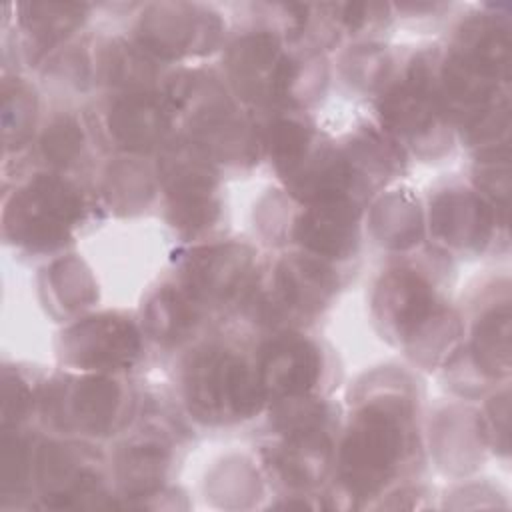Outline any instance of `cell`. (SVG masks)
I'll return each mask as SVG.
<instances>
[{
  "instance_id": "6da1fadb",
  "label": "cell",
  "mask_w": 512,
  "mask_h": 512,
  "mask_svg": "<svg viewBox=\"0 0 512 512\" xmlns=\"http://www.w3.org/2000/svg\"><path fill=\"white\" fill-rule=\"evenodd\" d=\"M408 412L390 400L362 408L340 446L338 476L354 498L378 494L396 474L408 448Z\"/></svg>"
},
{
  "instance_id": "7a4b0ae2",
  "label": "cell",
  "mask_w": 512,
  "mask_h": 512,
  "mask_svg": "<svg viewBox=\"0 0 512 512\" xmlns=\"http://www.w3.org/2000/svg\"><path fill=\"white\" fill-rule=\"evenodd\" d=\"M188 410L204 424L250 418L262 406L258 374L244 358L226 348H206L188 362L184 372Z\"/></svg>"
},
{
  "instance_id": "3957f363",
  "label": "cell",
  "mask_w": 512,
  "mask_h": 512,
  "mask_svg": "<svg viewBox=\"0 0 512 512\" xmlns=\"http://www.w3.org/2000/svg\"><path fill=\"white\" fill-rule=\"evenodd\" d=\"M84 212L82 196L70 182L40 174L18 190L6 206L4 228L14 242L48 252L72 238V228Z\"/></svg>"
},
{
  "instance_id": "277c9868",
  "label": "cell",
  "mask_w": 512,
  "mask_h": 512,
  "mask_svg": "<svg viewBox=\"0 0 512 512\" xmlns=\"http://www.w3.org/2000/svg\"><path fill=\"white\" fill-rule=\"evenodd\" d=\"M160 178L168 192L170 222L186 234L208 228L218 218L216 172L210 154L196 140H178L164 148Z\"/></svg>"
},
{
  "instance_id": "5b68a950",
  "label": "cell",
  "mask_w": 512,
  "mask_h": 512,
  "mask_svg": "<svg viewBox=\"0 0 512 512\" xmlns=\"http://www.w3.org/2000/svg\"><path fill=\"white\" fill-rule=\"evenodd\" d=\"M228 70L236 90L250 102H284L298 78V66L270 32H250L228 52Z\"/></svg>"
},
{
  "instance_id": "8992f818",
  "label": "cell",
  "mask_w": 512,
  "mask_h": 512,
  "mask_svg": "<svg viewBox=\"0 0 512 512\" xmlns=\"http://www.w3.org/2000/svg\"><path fill=\"white\" fill-rule=\"evenodd\" d=\"M138 328L118 314L84 318L62 334V356L68 364L90 372L130 368L140 354Z\"/></svg>"
},
{
  "instance_id": "52a82bcc",
  "label": "cell",
  "mask_w": 512,
  "mask_h": 512,
  "mask_svg": "<svg viewBox=\"0 0 512 512\" xmlns=\"http://www.w3.org/2000/svg\"><path fill=\"white\" fill-rule=\"evenodd\" d=\"M218 34L220 22L206 10L188 4H158L142 18L138 38L142 50L174 60L210 50Z\"/></svg>"
},
{
  "instance_id": "ba28073f",
  "label": "cell",
  "mask_w": 512,
  "mask_h": 512,
  "mask_svg": "<svg viewBox=\"0 0 512 512\" xmlns=\"http://www.w3.org/2000/svg\"><path fill=\"white\" fill-rule=\"evenodd\" d=\"M374 312L388 332L402 340H414L440 318L436 292L430 282L410 268H398L382 276Z\"/></svg>"
},
{
  "instance_id": "9c48e42d",
  "label": "cell",
  "mask_w": 512,
  "mask_h": 512,
  "mask_svg": "<svg viewBox=\"0 0 512 512\" xmlns=\"http://www.w3.org/2000/svg\"><path fill=\"white\" fill-rule=\"evenodd\" d=\"M48 414L64 428L104 436L114 428L122 406V388L108 376L94 374L56 386L48 398Z\"/></svg>"
},
{
  "instance_id": "30bf717a",
  "label": "cell",
  "mask_w": 512,
  "mask_h": 512,
  "mask_svg": "<svg viewBox=\"0 0 512 512\" xmlns=\"http://www.w3.org/2000/svg\"><path fill=\"white\" fill-rule=\"evenodd\" d=\"M336 288L332 270L312 258L292 256L278 264L270 292L256 302L264 318L280 320L296 312H314L326 304Z\"/></svg>"
},
{
  "instance_id": "8fae6325",
  "label": "cell",
  "mask_w": 512,
  "mask_h": 512,
  "mask_svg": "<svg viewBox=\"0 0 512 512\" xmlns=\"http://www.w3.org/2000/svg\"><path fill=\"white\" fill-rule=\"evenodd\" d=\"M320 370L316 344L298 334H284L264 348L256 374L264 398L284 402L304 398L316 386Z\"/></svg>"
},
{
  "instance_id": "7c38bea8",
  "label": "cell",
  "mask_w": 512,
  "mask_h": 512,
  "mask_svg": "<svg viewBox=\"0 0 512 512\" xmlns=\"http://www.w3.org/2000/svg\"><path fill=\"white\" fill-rule=\"evenodd\" d=\"M254 254L240 244H216L194 250L184 264V290L196 302H224L250 280Z\"/></svg>"
},
{
  "instance_id": "4fadbf2b",
  "label": "cell",
  "mask_w": 512,
  "mask_h": 512,
  "mask_svg": "<svg viewBox=\"0 0 512 512\" xmlns=\"http://www.w3.org/2000/svg\"><path fill=\"white\" fill-rule=\"evenodd\" d=\"M36 478L50 508L104 506L100 476L92 468L80 466L68 446L42 444L36 454Z\"/></svg>"
},
{
  "instance_id": "5bb4252c",
  "label": "cell",
  "mask_w": 512,
  "mask_h": 512,
  "mask_svg": "<svg viewBox=\"0 0 512 512\" xmlns=\"http://www.w3.org/2000/svg\"><path fill=\"white\" fill-rule=\"evenodd\" d=\"M360 202L336 198L308 204L296 220L294 236L312 254L324 258H348L358 244Z\"/></svg>"
},
{
  "instance_id": "9a60e30c",
  "label": "cell",
  "mask_w": 512,
  "mask_h": 512,
  "mask_svg": "<svg viewBox=\"0 0 512 512\" xmlns=\"http://www.w3.org/2000/svg\"><path fill=\"white\" fill-rule=\"evenodd\" d=\"M428 62L418 58L404 82L390 88L380 102L382 124L398 136H422L436 126L440 106Z\"/></svg>"
},
{
  "instance_id": "2e32d148",
  "label": "cell",
  "mask_w": 512,
  "mask_h": 512,
  "mask_svg": "<svg viewBox=\"0 0 512 512\" xmlns=\"http://www.w3.org/2000/svg\"><path fill=\"white\" fill-rule=\"evenodd\" d=\"M174 108L168 98L150 92H128L108 110V128L114 140L132 152H148L170 130Z\"/></svg>"
},
{
  "instance_id": "e0dca14e",
  "label": "cell",
  "mask_w": 512,
  "mask_h": 512,
  "mask_svg": "<svg viewBox=\"0 0 512 512\" xmlns=\"http://www.w3.org/2000/svg\"><path fill=\"white\" fill-rule=\"evenodd\" d=\"M286 440L272 450L270 464L292 488H310L324 480L332 466V440L324 426L286 430Z\"/></svg>"
},
{
  "instance_id": "ac0fdd59",
  "label": "cell",
  "mask_w": 512,
  "mask_h": 512,
  "mask_svg": "<svg viewBox=\"0 0 512 512\" xmlns=\"http://www.w3.org/2000/svg\"><path fill=\"white\" fill-rule=\"evenodd\" d=\"M432 230L456 248L482 246L494 226L496 212L482 196L462 190H448L436 196L430 212Z\"/></svg>"
},
{
  "instance_id": "d6986e66",
  "label": "cell",
  "mask_w": 512,
  "mask_h": 512,
  "mask_svg": "<svg viewBox=\"0 0 512 512\" xmlns=\"http://www.w3.org/2000/svg\"><path fill=\"white\" fill-rule=\"evenodd\" d=\"M498 80L496 74L454 50L442 68L440 98L446 106L456 108L458 112L464 110L474 114L494 102Z\"/></svg>"
},
{
  "instance_id": "ffe728a7",
  "label": "cell",
  "mask_w": 512,
  "mask_h": 512,
  "mask_svg": "<svg viewBox=\"0 0 512 512\" xmlns=\"http://www.w3.org/2000/svg\"><path fill=\"white\" fill-rule=\"evenodd\" d=\"M168 448L150 438L128 442L116 458V476L128 498L152 496L168 470Z\"/></svg>"
},
{
  "instance_id": "44dd1931",
  "label": "cell",
  "mask_w": 512,
  "mask_h": 512,
  "mask_svg": "<svg viewBox=\"0 0 512 512\" xmlns=\"http://www.w3.org/2000/svg\"><path fill=\"white\" fill-rule=\"evenodd\" d=\"M198 320V302L172 286L160 288L146 304L144 324L148 334L162 344H174L186 338Z\"/></svg>"
},
{
  "instance_id": "7402d4cb",
  "label": "cell",
  "mask_w": 512,
  "mask_h": 512,
  "mask_svg": "<svg viewBox=\"0 0 512 512\" xmlns=\"http://www.w3.org/2000/svg\"><path fill=\"white\" fill-rule=\"evenodd\" d=\"M456 52L490 70L498 78H508L510 66V32L508 26L490 20H470L462 32Z\"/></svg>"
},
{
  "instance_id": "603a6c76",
  "label": "cell",
  "mask_w": 512,
  "mask_h": 512,
  "mask_svg": "<svg viewBox=\"0 0 512 512\" xmlns=\"http://www.w3.org/2000/svg\"><path fill=\"white\" fill-rule=\"evenodd\" d=\"M472 354L478 370L490 378L506 376L510 370V310L494 308L484 314L472 338Z\"/></svg>"
},
{
  "instance_id": "cb8c5ba5",
  "label": "cell",
  "mask_w": 512,
  "mask_h": 512,
  "mask_svg": "<svg viewBox=\"0 0 512 512\" xmlns=\"http://www.w3.org/2000/svg\"><path fill=\"white\" fill-rule=\"evenodd\" d=\"M22 26L40 44H52L66 38L84 20L86 6L70 2H32L20 6Z\"/></svg>"
},
{
  "instance_id": "d4e9b609",
  "label": "cell",
  "mask_w": 512,
  "mask_h": 512,
  "mask_svg": "<svg viewBox=\"0 0 512 512\" xmlns=\"http://www.w3.org/2000/svg\"><path fill=\"white\" fill-rule=\"evenodd\" d=\"M264 142L278 172L288 180L312 152V132L298 120L282 118L268 126Z\"/></svg>"
},
{
  "instance_id": "484cf974",
  "label": "cell",
  "mask_w": 512,
  "mask_h": 512,
  "mask_svg": "<svg viewBox=\"0 0 512 512\" xmlns=\"http://www.w3.org/2000/svg\"><path fill=\"white\" fill-rule=\"evenodd\" d=\"M2 124L6 146H20L28 140L36 116L34 92L20 80L4 82Z\"/></svg>"
},
{
  "instance_id": "4316f807",
  "label": "cell",
  "mask_w": 512,
  "mask_h": 512,
  "mask_svg": "<svg viewBox=\"0 0 512 512\" xmlns=\"http://www.w3.org/2000/svg\"><path fill=\"white\" fill-rule=\"evenodd\" d=\"M42 154L54 166L72 164L84 148V132L74 116H58L42 134Z\"/></svg>"
},
{
  "instance_id": "83f0119b",
  "label": "cell",
  "mask_w": 512,
  "mask_h": 512,
  "mask_svg": "<svg viewBox=\"0 0 512 512\" xmlns=\"http://www.w3.org/2000/svg\"><path fill=\"white\" fill-rule=\"evenodd\" d=\"M106 70L110 82L132 88L130 92H144V84L154 76L152 62L132 46H110L106 56Z\"/></svg>"
},
{
  "instance_id": "f1b7e54d",
  "label": "cell",
  "mask_w": 512,
  "mask_h": 512,
  "mask_svg": "<svg viewBox=\"0 0 512 512\" xmlns=\"http://www.w3.org/2000/svg\"><path fill=\"white\" fill-rule=\"evenodd\" d=\"M476 184L492 200V206L500 208L504 214L508 206V190H510L506 148L486 152V158H482V164L476 176Z\"/></svg>"
},
{
  "instance_id": "f546056e",
  "label": "cell",
  "mask_w": 512,
  "mask_h": 512,
  "mask_svg": "<svg viewBox=\"0 0 512 512\" xmlns=\"http://www.w3.org/2000/svg\"><path fill=\"white\" fill-rule=\"evenodd\" d=\"M30 444L26 438L14 434L10 436L4 430L2 440V490L4 492H18L28 476H30Z\"/></svg>"
},
{
  "instance_id": "4dcf8cb0",
  "label": "cell",
  "mask_w": 512,
  "mask_h": 512,
  "mask_svg": "<svg viewBox=\"0 0 512 512\" xmlns=\"http://www.w3.org/2000/svg\"><path fill=\"white\" fill-rule=\"evenodd\" d=\"M30 408V390L18 378V374L4 372V402H2V424L8 428L10 424H18Z\"/></svg>"
},
{
  "instance_id": "1f68e13d",
  "label": "cell",
  "mask_w": 512,
  "mask_h": 512,
  "mask_svg": "<svg viewBox=\"0 0 512 512\" xmlns=\"http://www.w3.org/2000/svg\"><path fill=\"white\" fill-rule=\"evenodd\" d=\"M508 414H510V406H508V392L498 394L496 398L490 400L488 404V434L492 436L496 448H500L502 452L508 450Z\"/></svg>"
}]
</instances>
